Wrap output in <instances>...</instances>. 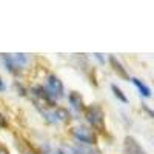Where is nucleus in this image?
Masks as SVG:
<instances>
[{"label":"nucleus","instance_id":"obj_4","mask_svg":"<svg viewBox=\"0 0 154 154\" xmlns=\"http://www.w3.org/2000/svg\"><path fill=\"white\" fill-rule=\"evenodd\" d=\"M72 134L75 136V139H79L80 142H83V143H94L96 142V134L91 131V130H88V128H85V126H75L74 130H72Z\"/></svg>","mask_w":154,"mask_h":154},{"label":"nucleus","instance_id":"obj_5","mask_svg":"<svg viewBox=\"0 0 154 154\" xmlns=\"http://www.w3.org/2000/svg\"><path fill=\"white\" fill-rule=\"evenodd\" d=\"M125 149H126L128 154H146L142 149V146H140L133 137H126V140H125Z\"/></svg>","mask_w":154,"mask_h":154},{"label":"nucleus","instance_id":"obj_9","mask_svg":"<svg viewBox=\"0 0 154 154\" xmlns=\"http://www.w3.org/2000/svg\"><path fill=\"white\" fill-rule=\"evenodd\" d=\"M111 63H112V65H114V69H116V71H117V72H119V74H120L122 77H125V79H126V77H128V74H126V71H125V69L122 68V65H120V63H119L117 60H116L114 57H111Z\"/></svg>","mask_w":154,"mask_h":154},{"label":"nucleus","instance_id":"obj_10","mask_svg":"<svg viewBox=\"0 0 154 154\" xmlns=\"http://www.w3.org/2000/svg\"><path fill=\"white\" fill-rule=\"evenodd\" d=\"M111 89H112V91H114V94H116V97H119L122 102H123V103H126V102H128V99H126V96L120 91V88L119 86H116V85H112L111 86Z\"/></svg>","mask_w":154,"mask_h":154},{"label":"nucleus","instance_id":"obj_12","mask_svg":"<svg viewBox=\"0 0 154 154\" xmlns=\"http://www.w3.org/2000/svg\"><path fill=\"white\" fill-rule=\"evenodd\" d=\"M0 154H8V151H6L5 148H2V146H0Z\"/></svg>","mask_w":154,"mask_h":154},{"label":"nucleus","instance_id":"obj_1","mask_svg":"<svg viewBox=\"0 0 154 154\" xmlns=\"http://www.w3.org/2000/svg\"><path fill=\"white\" fill-rule=\"evenodd\" d=\"M3 60L9 71H17L19 68L26 65V56L25 54H5Z\"/></svg>","mask_w":154,"mask_h":154},{"label":"nucleus","instance_id":"obj_8","mask_svg":"<svg viewBox=\"0 0 154 154\" xmlns=\"http://www.w3.org/2000/svg\"><path fill=\"white\" fill-rule=\"evenodd\" d=\"M69 100H71V105L79 111L80 108H82V99H80V96L77 94V93H74V94H71V97H69Z\"/></svg>","mask_w":154,"mask_h":154},{"label":"nucleus","instance_id":"obj_3","mask_svg":"<svg viewBox=\"0 0 154 154\" xmlns=\"http://www.w3.org/2000/svg\"><path fill=\"white\" fill-rule=\"evenodd\" d=\"M63 93V85L62 82L57 79L56 75H49L48 77V83H46V94L51 99H57L60 97Z\"/></svg>","mask_w":154,"mask_h":154},{"label":"nucleus","instance_id":"obj_13","mask_svg":"<svg viewBox=\"0 0 154 154\" xmlns=\"http://www.w3.org/2000/svg\"><path fill=\"white\" fill-rule=\"evenodd\" d=\"M3 88H5V85L2 83V80H0V91H2V89H3Z\"/></svg>","mask_w":154,"mask_h":154},{"label":"nucleus","instance_id":"obj_11","mask_svg":"<svg viewBox=\"0 0 154 154\" xmlns=\"http://www.w3.org/2000/svg\"><path fill=\"white\" fill-rule=\"evenodd\" d=\"M0 125H6L5 119H3V116H0Z\"/></svg>","mask_w":154,"mask_h":154},{"label":"nucleus","instance_id":"obj_7","mask_svg":"<svg viewBox=\"0 0 154 154\" xmlns=\"http://www.w3.org/2000/svg\"><path fill=\"white\" fill-rule=\"evenodd\" d=\"M74 154H100V152L88 145H77L74 148Z\"/></svg>","mask_w":154,"mask_h":154},{"label":"nucleus","instance_id":"obj_2","mask_svg":"<svg viewBox=\"0 0 154 154\" xmlns=\"http://www.w3.org/2000/svg\"><path fill=\"white\" fill-rule=\"evenodd\" d=\"M86 120L96 128H103V111L99 106H89L86 109Z\"/></svg>","mask_w":154,"mask_h":154},{"label":"nucleus","instance_id":"obj_6","mask_svg":"<svg viewBox=\"0 0 154 154\" xmlns=\"http://www.w3.org/2000/svg\"><path fill=\"white\" fill-rule=\"evenodd\" d=\"M133 83L137 86V89L140 91V94H142L143 97H149L151 96V91H149V88L142 82V80H139V79H133Z\"/></svg>","mask_w":154,"mask_h":154}]
</instances>
